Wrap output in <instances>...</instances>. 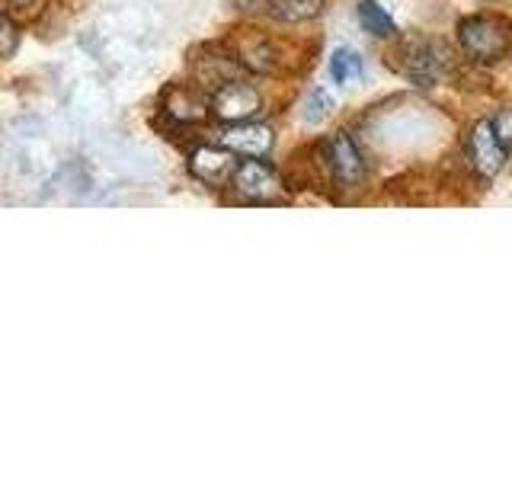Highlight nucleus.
<instances>
[{"label":"nucleus","mask_w":512,"mask_h":480,"mask_svg":"<svg viewBox=\"0 0 512 480\" xmlns=\"http://www.w3.org/2000/svg\"><path fill=\"white\" fill-rule=\"evenodd\" d=\"M461 52L477 64H500L512 52V23L500 13H474L458 23Z\"/></svg>","instance_id":"f257e3e1"},{"label":"nucleus","mask_w":512,"mask_h":480,"mask_svg":"<svg viewBox=\"0 0 512 480\" xmlns=\"http://www.w3.org/2000/svg\"><path fill=\"white\" fill-rule=\"evenodd\" d=\"M394 68L400 74H407L413 84L429 87L452 71V52H448L445 42H436V39H407L397 48Z\"/></svg>","instance_id":"f03ea898"},{"label":"nucleus","mask_w":512,"mask_h":480,"mask_svg":"<svg viewBox=\"0 0 512 480\" xmlns=\"http://www.w3.org/2000/svg\"><path fill=\"white\" fill-rule=\"evenodd\" d=\"M160 116L173 128H192L212 119V93L202 90L196 80H180V84H167L160 93Z\"/></svg>","instance_id":"7ed1b4c3"},{"label":"nucleus","mask_w":512,"mask_h":480,"mask_svg":"<svg viewBox=\"0 0 512 480\" xmlns=\"http://www.w3.org/2000/svg\"><path fill=\"white\" fill-rule=\"evenodd\" d=\"M231 189L237 192V199H244L250 205H279L285 202L282 180L276 167L266 157H244L234 170Z\"/></svg>","instance_id":"20e7f679"},{"label":"nucleus","mask_w":512,"mask_h":480,"mask_svg":"<svg viewBox=\"0 0 512 480\" xmlns=\"http://www.w3.org/2000/svg\"><path fill=\"white\" fill-rule=\"evenodd\" d=\"M237 154L224 144H196L186 157V170L192 180H199L208 189H224L231 186L234 180V170H237Z\"/></svg>","instance_id":"39448f33"},{"label":"nucleus","mask_w":512,"mask_h":480,"mask_svg":"<svg viewBox=\"0 0 512 480\" xmlns=\"http://www.w3.org/2000/svg\"><path fill=\"white\" fill-rule=\"evenodd\" d=\"M260 109H263V93L240 77H234V80H228V84H221L218 90H212V119L221 125L247 122Z\"/></svg>","instance_id":"423d86ee"},{"label":"nucleus","mask_w":512,"mask_h":480,"mask_svg":"<svg viewBox=\"0 0 512 480\" xmlns=\"http://www.w3.org/2000/svg\"><path fill=\"white\" fill-rule=\"evenodd\" d=\"M189 71H192V80L202 87V90H218L221 84H228V80L244 74V64L237 61L234 48H221V45H205L199 55L189 58Z\"/></svg>","instance_id":"0eeeda50"},{"label":"nucleus","mask_w":512,"mask_h":480,"mask_svg":"<svg viewBox=\"0 0 512 480\" xmlns=\"http://www.w3.org/2000/svg\"><path fill=\"white\" fill-rule=\"evenodd\" d=\"M506 157H509V151L503 148V141L496 138L493 122L490 119L474 122L471 135H468V160H471V167L477 170L480 180H493V176H500V170L506 167Z\"/></svg>","instance_id":"6e6552de"},{"label":"nucleus","mask_w":512,"mask_h":480,"mask_svg":"<svg viewBox=\"0 0 512 480\" xmlns=\"http://www.w3.org/2000/svg\"><path fill=\"white\" fill-rule=\"evenodd\" d=\"M324 160L330 167V176L340 186H359L365 180V160L346 132H333L324 141Z\"/></svg>","instance_id":"1a4fd4ad"},{"label":"nucleus","mask_w":512,"mask_h":480,"mask_svg":"<svg viewBox=\"0 0 512 480\" xmlns=\"http://www.w3.org/2000/svg\"><path fill=\"white\" fill-rule=\"evenodd\" d=\"M221 144L224 148H231L237 157H269L272 144H276V135H272L269 125L247 119V122L224 125Z\"/></svg>","instance_id":"9d476101"},{"label":"nucleus","mask_w":512,"mask_h":480,"mask_svg":"<svg viewBox=\"0 0 512 480\" xmlns=\"http://www.w3.org/2000/svg\"><path fill=\"white\" fill-rule=\"evenodd\" d=\"M256 4L276 23H304L324 10V0H256Z\"/></svg>","instance_id":"9b49d317"},{"label":"nucleus","mask_w":512,"mask_h":480,"mask_svg":"<svg viewBox=\"0 0 512 480\" xmlns=\"http://www.w3.org/2000/svg\"><path fill=\"white\" fill-rule=\"evenodd\" d=\"M359 23L365 26V32H372L375 39H394L397 36V23L391 20V13L384 10L378 0H362Z\"/></svg>","instance_id":"f8f14e48"},{"label":"nucleus","mask_w":512,"mask_h":480,"mask_svg":"<svg viewBox=\"0 0 512 480\" xmlns=\"http://www.w3.org/2000/svg\"><path fill=\"white\" fill-rule=\"evenodd\" d=\"M23 32H26V23L20 20V16H13V13H7V10H0V64L10 61L16 52H20Z\"/></svg>","instance_id":"ddd939ff"},{"label":"nucleus","mask_w":512,"mask_h":480,"mask_svg":"<svg viewBox=\"0 0 512 480\" xmlns=\"http://www.w3.org/2000/svg\"><path fill=\"white\" fill-rule=\"evenodd\" d=\"M362 71H365V64L352 48H336L330 58V74L340 80V84H356V80H362Z\"/></svg>","instance_id":"4468645a"},{"label":"nucleus","mask_w":512,"mask_h":480,"mask_svg":"<svg viewBox=\"0 0 512 480\" xmlns=\"http://www.w3.org/2000/svg\"><path fill=\"white\" fill-rule=\"evenodd\" d=\"M52 7V0H0V10H7L13 16H20L23 23L39 20V16Z\"/></svg>","instance_id":"2eb2a0df"},{"label":"nucleus","mask_w":512,"mask_h":480,"mask_svg":"<svg viewBox=\"0 0 512 480\" xmlns=\"http://www.w3.org/2000/svg\"><path fill=\"white\" fill-rule=\"evenodd\" d=\"M493 122V132H496V138L503 141V148L512 154V106H506V109H500L496 116L490 119Z\"/></svg>","instance_id":"dca6fc26"}]
</instances>
